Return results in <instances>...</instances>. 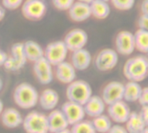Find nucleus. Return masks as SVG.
I'll return each mask as SVG.
<instances>
[{"label":"nucleus","mask_w":148,"mask_h":133,"mask_svg":"<svg viewBox=\"0 0 148 133\" xmlns=\"http://www.w3.org/2000/svg\"><path fill=\"white\" fill-rule=\"evenodd\" d=\"M118 61L119 55L116 50L112 48H104L96 55L95 58V66L99 71L107 72L114 68Z\"/></svg>","instance_id":"6e6552de"},{"label":"nucleus","mask_w":148,"mask_h":133,"mask_svg":"<svg viewBox=\"0 0 148 133\" xmlns=\"http://www.w3.org/2000/svg\"><path fill=\"white\" fill-rule=\"evenodd\" d=\"M69 51L63 40L56 41L46 46L44 48V57L52 66H56L66 60Z\"/></svg>","instance_id":"423d86ee"},{"label":"nucleus","mask_w":148,"mask_h":133,"mask_svg":"<svg viewBox=\"0 0 148 133\" xmlns=\"http://www.w3.org/2000/svg\"><path fill=\"white\" fill-rule=\"evenodd\" d=\"M115 48L121 55H130L135 50L134 35L127 30L119 32L115 37Z\"/></svg>","instance_id":"9d476101"},{"label":"nucleus","mask_w":148,"mask_h":133,"mask_svg":"<svg viewBox=\"0 0 148 133\" xmlns=\"http://www.w3.org/2000/svg\"><path fill=\"white\" fill-rule=\"evenodd\" d=\"M138 27L140 29L148 31V16L141 14L138 19Z\"/></svg>","instance_id":"2f4dec72"},{"label":"nucleus","mask_w":148,"mask_h":133,"mask_svg":"<svg viewBox=\"0 0 148 133\" xmlns=\"http://www.w3.org/2000/svg\"><path fill=\"white\" fill-rule=\"evenodd\" d=\"M62 112L66 117L69 125H73L84 119L86 113L82 105L68 100L62 106Z\"/></svg>","instance_id":"4468645a"},{"label":"nucleus","mask_w":148,"mask_h":133,"mask_svg":"<svg viewBox=\"0 0 148 133\" xmlns=\"http://www.w3.org/2000/svg\"><path fill=\"white\" fill-rule=\"evenodd\" d=\"M13 99L16 106L22 109H30L38 103L39 94L37 90L29 83L18 84L13 92Z\"/></svg>","instance_id":"f03ea898"},{"label":"nucleus","mask_w":148,"mask_h":133,"mask_svg":"<svg viewBox=\"0 0 148 133\" xmlns=\"http://www.w3.org/2000/svg\"><path fill=\"white\" fill-rule=\"evenodd\" d=\"M140 114L141 118L143 119L146 125L148 126V106H142Z\"/></svg>","instance_id":"f704fd0d"},{"label":"nucleus","mask_w":148,"mask_h":133,"mask_svg":"<svg viewBox=\"0 0 148 133\" xmlns=\"http://www.w3.org/2000/svg\"><path fill=\"white\" fill-rule=\"evenodd\" d=\"M140 133H148V126H146Z\"/></svg>","instance_id":"79ce46f5"},{"label":"nucleus","mask_w":148,"mask_h":133,"mask_svg":"<svg viewBox=\"0 0 148 133\" xmlns=\"http://www.w3.org/2000/svg\"><path fill=\"white\" fill-rule=\"evenodd\" d=\"M0 116L3 125L9 129H14L20 126L23 121V119L19 111L13 107L3 109Z\"/></svg>","instance_id":"6ab92c4d"},{"label":"nucleus","mask_w":148,"mask_h":133,"mask_svg":"<svg viewBox=\"0 0 148 133\" xmlns=\"http://www.w3.org/2000/svg\"><path fill=\"white\" fill-rule=\"evenodd\" d=\"M108 113L110 119L117 124H125L130 116L131 110L124 100L114 102L108 106Z\"/></svg>","instance_id":"f8f14e48"},{"label":"nucleus","mask_w":148,"mask_h":133,"mask_svg":"<svg viewBox=\"0 0 148 133\" xmlns=\"http://www.w3.org/2000/svg\"><path fill=\"white\" fill-rule=\"evenodd\" d=\"M91 122L97 133H107L113 126L110 118L104 114L93 118Z\"/></svg>","instance_id":"a878e982"},{"label":"nucleus","mask_w":148,"mask_h":133,"mask_svg":"<svg viewBox=\"0 0 148 133\" xmlns=\"http://www.w3.org/2000/svg\"><path fill=\"white\" fill-rule=\"evenodd\" d=\"M47 11V4L44 0H25L22 4L23 16L30 21L42 19Z\"/></svg>","instance_id":"0eeeda50"},{"label":"nucleus","mask_w":148,"mask_h":133,"mask_svg":"<svg viewBox=\"0 0 148 133\" xmlns=\"http://www.w3.org/2000/svg\"><path fill=\"white\" fill-rule=\"evenodd\" d=\"M7 57H8L7 54L3 50L0 49V66H3Z\"/></svg>","instance_id":"e433bc0d"},{"label":"nucleus","mask_w":148,"mask_h":133,"mask_svg":"<svg viewBox=\"0 0 148 133\" xmlns=\"http://www.w3.org/2000/svg\"><path fill=\"white\" fill-rule=\"evenodd\" d=\"M88 40V34L82 29H74L66 34L63 42L69 51L83 48Z\"/></svg>","instance_id":"9b49d317"},{"label":"nucleus","mask_w":148,"mask_h":133,"mask_svg":"<svg viewBox=\"0 0 148 133\" xmlns=\"http://www.w3.org/2000/svg\"><path fill=\"white\" fill-rule=\"evenodd\" d=\"M3 101L0 100V115H1V113H3Z\"/></svg>","instance_id":"ea45409f"},{"label":"nucleus","mask_w":148,"mask_h":133,"mask_svg":"<svg viewBox=\"0 0 148 133\" xmlns=\"http://www.w3.org/2000/svg\"><path fill=\"white\" fill-rule=\"evenodd\" d=\"M93 95L91 86L85 80H75L69 84L66 89V96L68 100L84 105Z\"/></svg>","instance_id":"7ed1b4c3"},{"label":"nucleus","mask_w":148,"mask_h":133,"mask_svg":"<svg viewBox=\"0 0 148 133\" xmlns=\"http://www.w3.org/2000/svg\"><path fill=\"white\" fill-rule=\"evenodd\" d=\"M22 125L26 133L49 132L47 116L36 111H33L28 113L23 119Z\"/></svg>","instance_id":"20e7f679"},{"label":"nucleus","mask_w":148,"mask_h":133,"mask_svg":"<svg viewBox=\"0 0 148 133\" xmlns=\"http://www.w3.org/2000/svg\"><path fill=\"white\" fill-rule=\"evenodd\" d=\"M140 10L143 15L148 16V0H143L140 4Z\"/></svg>","instance_id":"c9c22d12"},{"label":"nucleus","mask_w":148,"mask_h":133,"mask_svg":"<svg viewBox=\"0 0 148 133\" xmlns=\"http://www.w3.org/2000/svg\"><path fill=\"white\" fill-rule=\"evenodd\" d=\"M135 48L141 53L148 52V31L139 29L134 34Z\"/></svg>","instance_id":"bb28decb"},{"label":"nucleus","mask_w":148,"mask_h":133,"mask_svg":"<svg viewBox=\"0 0 148 133\" xmlns=\"http://www.w3.org/2000/svg\"><path fill=\"white\" fill-rule=\"evenodd\" d=\"M101 1H105V2H109L110 0H101Z\"/></svg>","instance_id":"c03bdc74"},{"label":"nucleus","mask_w":148,"mask_h":133,"mask_svg":"<svg viewBox=\"0 0 148 133\" xmlns=\"http://www.w3.org/2000/svg\"><path fill=\"white\" fill-rule=\"evenodd\" d=\"M75 0H51L53 6L59 10H69Z\"/></svg>","instance_id":"c756f323"},{"label":"nucleus","mask_w":148,"mask_h":133,"mask_svg":"<svg viewBox=\"0 0 148 133\" xmlns=\"http://www.w3.org/2000/svg\"><path fill=\"white\" fill-rule=\"evenodd\" d=\"M47 133H51V132H47Z\"/></svg>","instance_id":"49530a36"},{"label":"nucleus","mask_w":148,"mask_h":133,"mask_svg":"<svg viewBox=\"0 0 148 133\" xmlns=\"http://www.w3.org/2000/svg\"><path fill=\"white\" fill-rule=\"evenodd\" d=\"M92 62V56L88 50L83 48H80L75 51H72L71 54V61L70 63L73 67L79 71L86 70L89 68Z\"/></svg>","instance_id":"a211bd4d"},{"label":"nucleus","mask_w":148,"mask_h":133,"mask_svg":"<svg viewBox=\"0 0 148 133\" xmlns=\"http://www.w3.org/2000/svg\"><path fill=\"white\" fill-rule=\"evenodd\" d=\"M142 92V87L139 82L128 80L124 85V97L123 100L127 102L138 101Z\"/></svg>","instance_id":"5701e85b"},{"label":"nucleus","mask_w":148,"mask_h":133,"mask_svg":"<svg viewBox=\"0 0 148 133\" xmlns=\"http://www.w3.org/2000/svg\"><path fill=\"white\" fill-rule=\"evenodd\" d=\"M107 133H128L124 126H121V125H115L111 127V129Z\"/></svg>","instance_id":"72a5a7b5"},{"label":"nucleus","mask_w":148,"mask_h":133,"mask_svg":"<svg viewBox=\"0 0 148 133\" xmlns=\"http://www.w3.org/2000/svg\"><path fill=\"white\" fill-rule=\"evenodd\" d=\"M138 101L141 106H148V87L142 88V92Z\"/></svg>","instance_id":"473e14b6"},{"label":"nucleus","mask_w":148,"mask_h":133,"mask_svg":"<svg viewBox=\"0 0 148 133\" xmlns=\"http://www.w3.org/2000/svg\"><path fill=\"white\" fill-rule=\"evenodd\" d=\"M23 48L27 61L35 62L44 56V49L35 41L29 40L23 42Z\"/></svg>","instance_id":"4be33fe9"},{"label":"nucleus","mask_w":148,"mask_h":133,"mask_svg":"<svg viewBox=\"0 0 148 133\" xmlns=\"http://www.w3.org/2000/svg\"><path fill=\"white\" fill-rule=\"evenodd\" d=\"M48 118V124H49V132L51 133H56L63 129H66L69 126V124L64 116L62 110L54 109L52 110Z\"/></svg>","instance_id":"f3484780"},{"label":"nucleus","mask_w":148,"mask_h":133,"mask_svg":"<svg viewBox=\"0 0 148 133\" xmlns=\"http://www.w3.org/2000/svg\"><path fill=\"white\" fill-rule=\"evenodd\" d=\"M147 58H148V52L147 53Z\"/></svg>","instance_id":"a18cd8bd"},{"label":"nucleus","mask_w":148,"mask_h":133,"mask_svg":"<svg viewBox=\"0 0 148 133\" xmlns=\"http://www.w3.org/2000/svg\"><path fill=\"white\" fill-rule=\"evenodd\" d=\"M123 97L124 84L120 81H111L102 89L101 98L108 106L123 100Z\"/></svg>","instance_id":"ddd939ff"},{"label":"nucleus","mask_w":148,"mask_h":133,"mask_svg":"<svg viewBox=\"0 0 148 133\" xmlns=\"http://www.w3.org/2000/svg\"><path fill=\"white\" fill-rule=\"evenodd\" d=\"M68 13L70 19L76 23L84 22L92 16L89 3L81 1H75L72 6L69 9Z\"/></svg>","instance_id":"dca6fc26"},{"label":"nucleus","mask_w":148,"mask_h":133,"mask_svg":"<svg viewBox=\"0 0 148 133\" xmlns=\"http://www.w3.org/2000/svg\"><path fill=\"white\" fill-rule=\"evenodd\" d=\"M55 75L58 81L63 84H69L76 78V69L69 61H62L55 66Z\"/></svg>","instance_id":"2eb2a0df"},{"label":"nucleus","mask_w":148,"mask_h":133,"mask_svg":"<svg viewBox=\"0 0 148 133\" xmlns=\"http://www.w3.org/2000/svg\"><path fill=\"white\" fill-rule=\"evenodd\" d=\"M114 7L119 10H131L134 3L135 0H110Z\"/></svg>","instance_id":"c85d7f7f"},{"label":"nucleus","mask_w":148,"mask_h":133,"mask_svg":"<svg viewBox=\"0 0 148 133\" xmlns=\"http://www.w3.org/2000/svg\"><path fill=\"white\" fill-rule=\"evenodd\" d=\"M38 102L42 108L46 111H52L59 102V95L56 91L51 88L44 89L39 95Z\"/></svg>","instance_id":"412c9836"},{"label":"nucleus","mask_w":148,"mask_h":133,"mask_svg":"<svg viewBox=\"0 0 148 133\" xmlns=\"http://www.w3.org/2000/svg\"><path fill=\"white\" fill-rule=\"evenodd\" d=\"M27 58L24 53L23 42H16L11 46L10 55L7 57L3 68L9 72H17L25 66Z\"/></svg>","instance_id":"39448f33"},{"label":"nucleus","mask_w":148,"mask_h":133,"mask_svg":"<svg viewBox=\"0 0 148 133\" xmlns=\"http://www.w3.org/2000/svg\"><path fill=\"white\" fill-rule=\"evenodd\" d=\"M106 106L107 105L101 97L97 95H92L88 99V100L83 105V107L86 115L91 118H95L99 115L103 114Z\"/></svg>","instance_id":"aec40b11"},{"label":"nucleus","mask_w":148,"mask_h":133,"mask_svg":"<svg viewBox=\"0 0 148 133\" xmlns=\"http://www.w3.org/2000/svg\"><path fill=\"white\" fill-rule=\"evenodd\" d=\"M52 67L53 66L44 56L33 62V72L40 84L49 85L52 82L54 79V72Z\"/></svg>","instance_id":"1a4fd4ad"},{"label":"nucleus","mask_w":148,"mask_h":133,"mask_svg":"<svg viewBox=\"0 0 148 133\" xmlns=\"http://www.w3.org/2000/svg\"><path fill=\"white\" fill-rule=\"evenodd\" d=\"M3 82L2 79L0 78V92H1L2 89H3Z\"/></svg>","instance_id":"a19ab883"},{"label":"nucleus","mask_w":148,"mask_h":133,"mask_svg":"<svg viewBox=\"0 0 148 133\" xmlns=\"http://www.w3.org/2000/svg\"><path fill=\"white\" fill-rule=\"evenodd\" d=\"M23 0H2V5L6 10H16L22 6Z\"/></svg>","instance_id":"7c9ffc66"},{"label":"nucleus","mask_w":148,"mask_h":133,"mask_svg":"<svg viewBox=\"0 0 148 133\" xmlns=\"http://www.w3.org/2000/svg\"><path fill=\"white\" fill-rule=\"evenodd\" d=\"M89 5L91 10V16L96 19H105L110 14V6L108 2L93 0Z\"/></svg>","instance_id":"b1692460"},{"label":"nucleus","mask_w":148,"mask_h":133,"mask_svg":"<svg viewBox=\"0 0 148 133\" xmlns=\"http://www.w3.org/2000/svg\"><path fill=\"white\" fill-rule=\"evenodd\" d=\"M123 74L128 80L140 82L148 76V58L146 55H136L128 59L123 67Z\"/></svg>","instance_id":"f257e3e1"},{"label":"nucleus","mask_w":148,"mask_h":133,"mask_svg":"<svg viewBox=\"0 0 148 133\" xmlns=\"http://www.w3.org/2000/svg\"><path fill=\"white\" fill-rule=\"evenodd\" d=\"M125 124V128L128 133H140L147 126L140 113L135 112H131L130 116Z\"/></svg>","instance_id":"393cba45"},{"label":"nucleus","mask_w":148,"mask_h":133,"mask_svg":"<svg viewBox=\"0 0 148 133\" xmlns=\"http://www.w3.org/2000/svg\"><path fill=\"white\" fill-rule=\"evenodd\" d=\"M76 1H81V2H84V3H90L93 0H76Z\"/></svg>","instance_id":"37998d69"},{"label":"nucleus","mask_w":148,"mask_h":133,"mask_svg":"<svg viewBox=\"0 0 148 133\" xmlns=\"http://www.w3.org/2000/svg\"><path fill=\"white\" fill-rule=\"evenodd\" d=\"M56 133H72V132H71V130H69V128H66V129H63V130L59 131V132H56Z\"/></svg>","instance_id":"58836bf2"},{"label":"nucleus","mask_w":148,"mask_h":133,"mask_svg":"<svg viewBox=\"0 0 148 133\" xmlns=\"http://www.w3.org/2000/svg\"><path fill=\"white\" fill-rule=\"evenodd\" d=\"M5 14H6V9L3 5H0V22L3 21V19L4 18Z\"/></svg>","instance_id":"4c0bfd02"},{"label":"nucleus","mask_w":148,"mask_h":133,"mask_svg":"<svg viewBox=\"0 0 148 133\" xmlns=\"http://www.w3.org/2000/svg\"><path fill=\"white\" fill-rule=\"evenodd\" d=\"M71 126L70 130L72 133H97L91 121L83 119Z\"/></svg>","instance_id":"cd10ccee"}]
</instances>
